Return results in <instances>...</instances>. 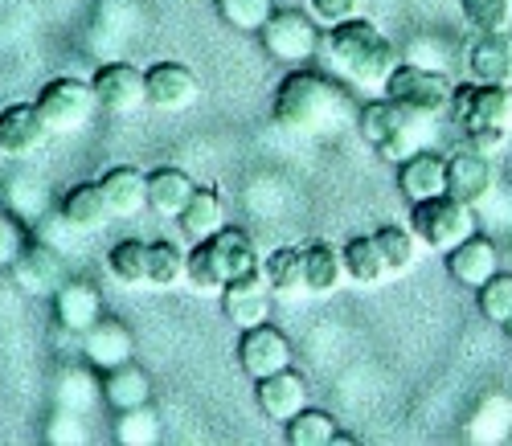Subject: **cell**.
<instances>
[{"instance_id":"obj_2","label":"cell","mask_w":512,"mask_h":446,"mask_svg":"<svg viewBox=\"0 0 512 446\" xmlns=\"http://www.w3.org/2000/svg\"><path fill=\"white\" fill-rule=\"evenodd\" d=\"M447 123L459 127L467 148L496 152L512 136V91L508 82H463L451 91Z\"/></svg>"},{"instance_id":"obj_15","label":"cell","mask_w":512,"mask_h":446,"mask_svg":"<svg viewBox=\"0 0 512 446\" xmlns=\"http://www.w3.org/2000/svg\"><path fill=\"white\" fill-rule=\"evenodd\" d=\"M144 82H148V103L156 111H185L201 95L197 74L181 62H156L152 70H144Z\"/></svg>"},{"instance_id":"obj_27","label":"cell","mask_w":512,"mask_h":446,"mask_svg":"<svg viewBox=\"0 0 512 446\" xmlns=\"http://www.w3.org/2000/svg\"><path fill=\"white\" fill-rule=\"evenodd\" d=\"M193 193H197V185L189 181L181 168H156V172L148 176V205H152L160 217H173V221H177Z\"/></svg>"},{"instance_id":"obj_30","label":"cell","mask_w":512,"mask_h":446,"mask_svg":"<svg viewBox=\"0 0 512 446\" xmlns=\"http://www.w3.org/2000/svg\"><path fill=\"white\" fill-rule=\"evenodd\" d=\"M263 275L279 295H308L304 291V246H275L263 258Z\"/></svg>"},{"instance_id":"obj_42","label":"cell","mask_w":512,"mask_h":446,"mask_svg":"<svg viewBox=\"0 0 512 446\" xmlns=\"http://www.w3.org/2000/svg\"><path fill=\"white\" fill-rule=\"evenodd\" d=\"M82 414H74V410H62L58 406V414L50 418V430H46V438L50 442H82L87 434H82V422H78Z\"/></svg>"},{"instance_id":"obj_24","label":"cell","mask_w":512,"mask_h":446,"mask_svg":"<svg viewBox=\"0 0 512 446\" xmlns=\"http://www.w3.org/2000/svg\"><path fill=\"white\" fill-rule=\"evenodd\" d=\"M103 401L119 414V410H136V406H148L152 401V381L144 369H136L132 361L119 365V369H107L103 377Z\"/></svg>"},{"instance_id":"obj_13","label":"cell","mask_w":512,"mask_h":446,"mask_svg":"<svg viewBox=\"0 0 512 446\" xmlns=\"http://www.w3.org/2000/svg\"><path fill=\"white\" fill-rule=\"evenodd\" d=\"M492 189V164H488V152L480 148H459L447 156V168H443V193H451L455 201L463 205H480Z\"/></svg>"},{"instance_id":"obj_21","label":"cell","mask_w":512,"mask_h":446,"mask_svg":"<svg viewBox=\"0 0 512 446\" xmlns=\"http://www.w3.org/2000/svg\"><path fill=\"white\" fill-rule=\"evenodd\" d=\"M99 189L107 197L111 217H140L148 209V176L140 168H132V164H119V168L103 172Z\"/></svg>"},{"instance_id":"obj_35","label":"cell","mask_w":512,"mask_h":446,"mask_svg":"<svg viewBox=\"0 0 512 446\" xmlns=\"http://www.w3.org/2000/svg\"><path fill=\"white\" fill-rule=\"evenodd\" d=\"M373 242H377L381 258H386L390 275H402L406 266L414 262V242H418V238H414V230H410V226H377Z\"/></svg>"},{"instance_id":"obj_43","label":"cell","mask_w":512,"mask_h":446,"mask_svg":"<svg viewBox=\"0 0 512 446\" xmlns=\"http://www.w3.org/2000/svg\"><path fill=\"white\" fill-rule=\"evenodd\" d=\"M308 5H312V13H316L324 25H336V21H349V17H357L361 0H308Z\"/></svg>"},{"instance_id":"obj_44","label":"cell","mask_w":512,"mask_h":446,"mask_svg":"<svg viewBox=\"0 0 512 446\" xmlns=\"http://www.w3.org/2000/svg\"><path fill=\"white\" fill-rule=\"evenodd\" d=\"M410 62H414V66H431V70H447V54L435 46L431 37L414 41V46H410Z\"/></svg>"},{"instance_id":"obj_26","label":"cell","mask_w":512,"mask_h":446,"mask_svg":"<svg viewBox=\"0 0 512 446\" xmlns=\"http://www.w3.org/2000/svg\"><path fill=\"white\" fill-rule=\"evenodd\" d=\"M62 213H66L70 226H78L82 234H99L107 221H111V209H107V197H103L99 181L74 185V189L66 193V201H62Z\"/></svg>"},{"instance_id":"obj_32","label":"cell","mask_w":512,"mask_h":446,"mask_svg":"<svg viewBox=\"0 0 512 446\" xmlns=\"http://www.w3.org/2000/svg\"><path fill=\"white\" fill-rule=\"evenodd\" d=\"M107 271L123 283V287H140L148 283V242L140 238H123L111 246L107 254Z\"/></svg>"},{"instance_id":"obj_22","label":"cell","mask_w":512,"mask_h":446,"mask_svg":"<svg viewBox=\"0 0 512 446\" xmlns=\"http://www.w3.org/2000/svg\"><path fill=\"white\" fill-rule=\"evenodd\" d=\"M443 168H447V156H439L431 148L398 160V193L406 201H422V197L443 193Z\"/></svg>"},{"instance_id":"obj_8","label":"cell","mask_w":512,"mask_h":446,"mask_svg":"<svg viewBox=\"0 0 512 446\" xmlns=\"http://www.w3.org/2000/svg\"><path fill=\"white\" fill-rule=\"evenodd\" d=\"M455 82L447 78V70H431V66H414V62H398L394 74L381 86V95H390L394 103L422 111V115H447Z\"/></svg>"},{"instance_id":"obj_34","label":"cell","mask_w":512,"mask_h":446,"mask_svg":"<svg viewBox=\"0 0 512 446\" xmlns=\"http://www.w3.org/2000/svg\"><path fill=\"white\" fill-rule=\"evenodd\" d=\"M185 279V250L177 242H152L148 246V283L177 287Z\"/></svg>"},{"instance_id":"obj_28","label":"cell","mask_w":512,"mask_h":446,"mask_svg":"<svg viewBox=\"0 0 512 446\" xmlns=\"http://www.w3.org/2000/svg\"><path fill=\"white\" fill-rule=\"evenodd\" d=\"M177 226H181V234H185L189 242H205V238L218 234V230L226 226V209H222L218 193H213V189H197V193L189 197V205L181 209Z\"/></svg>"},{"instance_id":"obj_17","label":"cell","mask_w":512,"mask_h":446,"mask_svg":"<svg viewBox=\"0 0 512 446\" xmlns=\"http://www.w3.org/2000/svg\"><path fill=\"white\" fill-rule=\"evenodd\" d=\"M254 397H259V410L271 418V422H291L308 406V381L295 373V369H279L271 377H259L254 381Z\"/></svg>"},{"instance_id":"obj_38","label":"cell","mask_w":512,"mask_h":446,"mask_svg":"<svg viewBox=\"0 0 512 446\" xmlns=\"http://www.w3.org/2000/svg\"><path fill=\"white\" fill-rule=\"evenodd\" d=\"M476 307H480V316L492 320V324H504L512 316V271H496L484 287H476Z\"/></svg>"},{"instance_id":"obj_9","label":"cell","mask_w":512,"mask_h":446,"mask_svg":"<svg viewBox=\"0 0 512 446\" xmlns=\"http://www.w3.org/2000/svg\"><path fill=\"white\" fill-rule=\"evenodd\" d=\"M259 37H263V50L275 62H308L320 50L316 21L300 9H275L271 21L259 29Z\"/></svg>"},{"instance_id":"obj_41","label":"cell","mask_w":512,"mask_h":446,"mask_svg":"<svg viewBox=\"0 0 512 446\" xmlns=\"http://www.w3.org/2000/svg\"><path fill=\"white\" fill-rule=\"evenodd\" d=\"M29 238H25V226L13 217V213H0V266H13V258L21 254V246H25Z\"/></svg>"},{"instance_id":"obj_12","label":"cell","mask_w":512,"mask_h":446,"mask_svg":"<svg viewBox=\"0 0 512 446\" xmlns=\"http://www.w3.org/2000/svg\"><path fill=\"white\" fill-rule=\"evenodd\" d=\"M222 311H226V320L238 324V328H254V324L271 320V283L263 275V266L230 279L222 287Z\"/></svg>"},{"instance_id":"obj_11","label":"cell","mask_w":512,"mask_h":446,"mask_svg":"<svg viewBox=\"0 0 512 446\" xmlns=\"http://www.w3.org/2000/svg\"><path fill=\"white\" fill-rule=\"evenodd\" d=\"M95 86V99L103 111L111 115H127V111H140L148 103V82H144V70H136L132 62H107L95 70L91 78Z\"/></svg>"},{"instance_id":"obj_18","label":"cell","mask_w":512,"mask_h":446,"mask_svg":"<svg viewBox=\"0 0 512 446\" xmlns=\"http://www.w3.org/2000/svg\"><path fill=\"white\" fill-rule=\"evenodd\" d=\"M46 136L50 127L33 103H9L0 111V156H33Z\"/></svg>"},{"instance_id":"obj_7","label":"cell","mask_w":512,"mask_h":446,"mask_svg":"<svg viewBox=\"0 0 512 446\" xmlns=\"http://www.w3.org/2000/svg\"><path fill=\"white\" fill-rule=\"evenodd\" d=\"M33 107L41 111V119H46L50 136H74V131H82L91 123L99 99H95V86L82 82V78H50L37 91Z\"/></svg>"},{"instance_id":"obj_20","label":"cell","mask_w":512,"mask_h":446,"mask_svg":"<svg viewBox=\"0 0 512 446\" xmlns=\"http://www.w3.org/2000/svg\"><path fill=\"white\" fill-rule=\"evenodd\" d=\"M82 356H87V365L95 369H119L136 356V340L127 332L119 320H99L95 328L82 332Z\"/></svg>"},{"instance_id":"obj_29","label":"cell","mask_w":512,"mask_h":446,"mask_svg":"<svg viewBox=\"0 0 512 446\" xmlns=\"http://www.w3.org/2000/svg\"><path fill=\"white\" fill-rule=\"evenodd\" d=\"M287 442L291 446H328V442H353V434L340 430L328 410L304 406L300 414L287 422Z\"/></svg>"},{"instance_id":"obj_33","label":"cell","mask_w":512,"mask_h":446,"mask_svg":"<svg viewBox=\"0 0 512 446\" xmlns=\"http://www.w3.org/2000/svg\"><path fill=\"white\" fill-rule=\"evenodd\" d=\"M115 442H123V446H152V442H160V418H156V410L152 406L119 410Z\"/></svg>"},{"instance_id":"obj_36","label":"cell","mask_w":512,"mask_h":446,"mask_svg":"<svg viewBox=\"0 0 512 446\" xmlns=\"http://www.w3.org/2000/svg\"><path fill=\"white\" fill-rule=\"evenodd\" d=\"M271 13H275V0H218V17L242 33H259L271 21Z\"/></svg>"},{"instance_id":"obj_16","label":"cell","mask_w":512,"mask_h":446,"mask_svg":"<svg viewBox=\"0 0 512 446\" xmlns=\"http://www.w3.org/2000/svg\"><path fill=\"white\" fill-rule=\"evenodd\" d=\"M447 275L455 279V283H463V287H484L496 271H500V250H496V242L492 238H484V234H472V238H463L459 246H451L447 250Z\"/></svg>"},{"instance_id":"obj_23","label":"cell","mask_w":512,"mask_h":446,"mask_svg":"<svg viewBox=\"0 0 512 446\" xmlns=\"http://www.w3.org/2000/svg\"><path fill=\"white\" fill-rule=\"evenodd\" d=\"M467 74L476 82H512V46L504 33H480L467 50Z\"/></svg>"},{"instance_id":"obj_25","label":"cell","mask_w":512,"mask_h":446,"mask_svg":"<svg viewBox=\"0 0 512 446\" xmlns=\"http://www.w3.org/2000/svg\"><path fill=\"white\" fill-rule=\"evenodd\" d=\"M345 283V258L332 242H312L304 246V291L308 295H332Z\"/></svg>"},{"instance_id":"obj_14","label":"cell","mask_w":512,"mask_h":446,"mask_svg":"<svg viewBox=\"0 0 512 446\" xmlns=\"http://www.w3.org/2000/svg\"><path fill=\"white\" fill-rule=\"evenodd\" d=\"M13 279L29 295H54L66 283L62 279V250H54L50 242H41V238H29L21 246V254L13 258Z\"/></svg>"},{"instance_id":"obj_40","label":"cell","mask_w":512,"mask_h":446,"mask_svg":"<svg viewBox=\"0 0 512 446\" xmlns=\"http://www.w3.org/2000/svg\"><path fill=\"white\" fill-rule=\"evenodd\" d=\"M46 189H41V181L37 176H13L9 181V201H13V209L21 213V221H37V217H46V197H41Z\"/></svg>"},{"instance_id":"obj_39","label":"cell","mask_w":512,"mask_h":446,"mask_svg":"<svg viewBox=\"0 0 512 446\" xmlns=\"http://www.w3.org/2000/svg\"><path fill=\"white\" fill-rule=\"evenodd\" d=\"M99 385L87 377V373H78V369H66L62 377H58V385H54V401L62 410H74V414H87L91 406H95V393Z\"/></svg>"},{"instance_id":"obj_3","label":"cell","mask_w":512,"mask_h":446,"mask_svg":"<svg viewBox=\"0 0 512 446\" xmlns=\"http://www.w3.org/2000/svg\"><path fill=\"white\" fill-rule=\"evenodd\" d=\"M328 50L340 62V70H345L357 86H365V91H381L386 78L394 74V66L402 62L394 41L365 17L336 21L332 33H328Z\"/></svg>"},{"instance_id":"obj_1","label":"cell","mask_w":512,"mask_h":446,"mask_svg":"<svg viewBox=\"0 0 512 446\" xmlns=\"http://www.w3.org/2000/svg\"><path fill=\"white\" fill-rule=\"evenodd\" d=\"M271 115L295 136H332L349 123V91L320 70H291L279 82Z\"/></svg>"},{"instance_id":"obj_45","label":"cell","mask_w":512,"mask_h":446,"mask_svg":"<svg viewBox=\"0 0 512 446\" xmlns=\"http://www.w3.org/2000/svg\"><path fill=\"white\" fill-rule=\"evenodd\" d=\"M504 332H508V336H512V316H508V320H504Z\"/></svg>"},{"instance_id":"obj_4","label":"cell","mask_w":512,"mask_h":446,"mask_svg":"<svg viewBox=\"0 0 512 446\" xmlns=\"http://www.w3.org/2000/svg\"><path fill=\"white\" fill-rule=\"evenodd\" d=\"M259 250L254 238L238 226H222L213 238L193 242V250L185 254V283L201 295H222V287L246 271H259Z\"/></svg>"},{"instance_id":"obj_10","label":"cell","mask_w":512,"mask_h":446,"mask_svg":"<svg viewBox=\"0 0 512 446\" xmlns=\"http://www.w3.org/2000/svg\"><path fill=\"white\" fill-rule=\"evenodd\" d=\"M291 340L271 328V324H254V328H242L238 336V365L250 381H259V377H271L279 369H291Z\"/></svg>"},{"instance_id":"obj_6","label":"cell","mask_w":512,"mask_h":446,"mask_svg":"<svg viewBox=\"0 0 512 446\" xmlns=\"http://www.w3.org/2000/svg\"><path fill=\"white\" fill-rule=\"evenodd\" d=\"M410 230L426 250L447 254L451 246L476 234V213H472V205L455 201L451 193H435V197L410 201Z\"/></svg>"},{"instance_id":"obj_19","label":"cell","mask_w":512,"mask_h":446,"mask_svg":"<svg viewBox=\"0 0 512 446\" xmlns=\"http://www.w3.org/2000/svg\"><path fill=\"white\" fill-rule=\"evenodd\" d=\"M54 316L66 332L82 336L87 328H95L103 320V299H99V287L87 283V279H66L58 291H54Z\"/></svg>"},{"instance_id":"obj_31","label":"cell","mask_w":512,"mask_h":446,"mask_svg":"<svg viewBox=\"0 0 512 446\" xmlns=\"http://www.w3.org/2000/svg\"><path fill=\"white\" fill-rule=\"evenodd\" d=\"M340 258H345V275L353 283H381L390 275L386 258H381L373 234H361V238H349L345 246H340Z\"/></svg>"},{"instance_id":"obj_37","label":"cell","mask_w":512,"mask_h":446,"mask_svg":"<svg viewBox=\"0 0 512 446\" xmlns=\"http://www.w3.org/2000/svg\"><path fill=\"white\" fill-rule=\"evenodd\" d=\"M459 13L476 33H504L512 21V0H459Z\"/></svg>"},{"instance_id":"obj_5","label":"cell","mask_w":512,"mask_h":446,"mask_svg":"<svg viewBox=\"0 0 512 446\" xmlns=\"http://www.w3.org/2000/svg\"><path fill=\"white\" fill-rule=\"evenodd\" d=\"M439 115H422V111H410L402 103H394L390 95H381L373 103L361 107L357 115V131H361V140L377 152V156H386V160H406L414 152L426 148V140L435 136L426 123H435Z\"/></svg>"}]
</instances>
